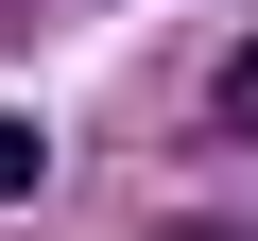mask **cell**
<instances>
[{"mask_svg": "<svg viewBox=\"0 0 258 241\" xmlns=\"http://www.w3.org/2000/svg\"><path fill=\"white\" fill-rule=\"evenodd\" d=\"M224 120H241V138H258V52H224Z\"/></svg>", "mask_w": 258, "mask_h": 241, "instance_id": "obj_2", "label": "cell"}, {"mask_svg": "<svg viewBox=\"0 0 258 241\" xmlns=\"http://www.w3.org/2000/svg\"><path fill=\"white\" fill-rule=\"evenodd\" d=\"M35 172H52V138H35V120H0V207H18Z\"/></svg>", "mask_w": 258, "mask_h": 241, "instance_id": "obj_1", "label": "cell"}]
</instances>
